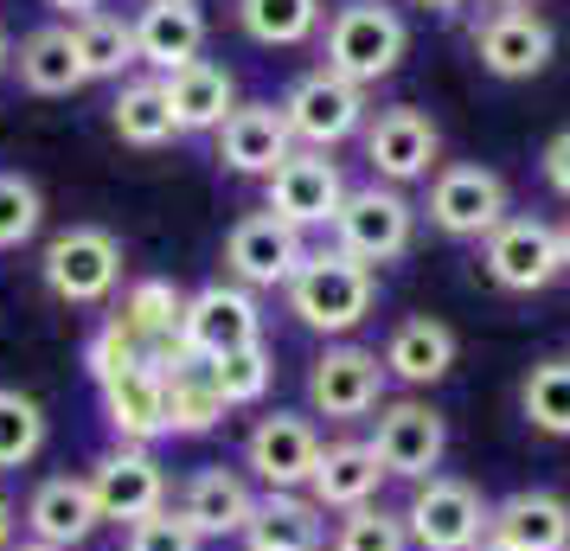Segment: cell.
<instances>
[{
	"label": "cell",
	"mask_w": 570,
	"mask_h": 551,
	"mask_svg": "<svg viewBox=\"0 0 570 551\" xmlns=\"http://www.w3.org/2000/svg\"><path fill=\"white\" fill-rule=\"evenodd\" d=\"M519 417L544 436H570V353L539 360L519 378Z\"/></svg>",
	"instance_id": "34"
},
{
	"label": "cell",
	"mask_w": 570,
	"mask_h": 551,
	"mask_svg": "<svg viewBox=\"0 0 570 551\" xmlns=\"http://www.w3.org/2000/svg\"><path fill=\"white\" fill-rule=\"evenodd\" d=\"M263 341V302L237 283H206L199 295H186V315H180V346L212 366V360H232L244 346Z\"/></svg>",
	"instance_id": "9"
},
{
	"label": "cell",
	"mask_w": 570,
	"mask_h": 551,
	"mask_svg": "<svg viewBox=\"0 0 570 551\" xmlns=\"http://www.w3.org/2000/svg\"><path fill=\"white\" fill-rule=\"evenodd\" d=\"M493 7H532V0H493Z\"/></svg>",
	"instance_id": "50"
},
{
	"label": "cell",
	"mask_w": 570,
	"mask_h": 551,
	"mask_svg": "<svg viewBox=\"0 0 570 551\" xmlns=\"http://www.w3.org/2000/svg\"><path fill=\"white\" fill-rule=\"evenodd\" d=\"M353 186L340 174L334 155H321V148H295V155L263 180V211H276L283 225L295 232H321V225H334L340 199H346Z\"/></svg>",
	"instance_id": "12"
},
{
	"label": "cell",
	"mask_w": 570,
	"mask_h": 551,
	"mask_svg": "<svg viewBox=\"0 0 570 551\" xmlns=\"http://www.w3.org/2000/svg\"><path fill=\"white\" fill-rule=\"evenodd\" d=\"M385 404V360L372 346L334 341L308 366V411L327 423H360Z\"/></svg>",
	"instance_id": "11"
},
{
	"label": "cell",
	"mask_w": 570,
	"mask_h": 551,
	"mask_svg": "<svg viewBox=\"0 0 570 551\" xmlns=\"http://www.w3.org/2000/svg\"><path fill=\"white\" fill-rule=\"evenodd\" d=\"M411 7H423V13H442V20H449V13H462L468 0H411Z\"/></svg>",
	"instance_id": "43"
},
{
	"label": "cell",
	"mask_w": 570,
	"mask_h": 551,
	"mask_svg": "<svg viewBox=\"0 0 570 551\" xmlns=\"http://www.w3.org/2000/svg\"><path fill=\"white\" fill-rule=\"evenodd\" d=\"M13 65V39H7V27H0V71Z\"/></svg>",
	"instance_id": "46"
},
{
	"label": "cell",
	"mask_w": 570,
	"mask_h": 551,
	"mask_svg": "<svg viewBox=\"0 0 570 551\" xmlns=\"http://www.w3.org/2000/svg\"><path fill=\"white\" fill-rule=\"evenodd\" d=\"M474 551H513V545H500V539H493V532H488V539H481V545H474Z\"/></svg>",
	"instance_id": "48"
},
{
	"label": "cell",
	"mask_w": 570,
	"mask_h": 551,
	"mask_svg": "<svg viewBox=\"0 0 570 551\" xmlns=\"http://www.w3.org/2000/svg\"><path fill=\"white\" fill-rule=\"evenodd\" d=\"M327 551H411V525H404V513L372 500V506L340 513L334 532H327Z\"/></svg>",
	"instance_id": "36"
},
{
	"label": "cell",
	"mask_w": 570,
	"mask_h": 551,
	"mask_svg": "<svg viewBox=\"0 0 570 551\" xmlns=\"http://www.w3.org/2000/svg\"><path fill=\"white\" fill-rule=\"evenodd\" d=\"M308 257V244L295 225H283L276 211H250V218H237L232 237H225V276H232L237 289H288V276L302 269Z\"/></svg>",
	"instance_id": "14"
},
{
	"label": "cell",
	"mask_w": 570,
	"mask_h": 551,
	"mask_svg": "<svg viewBox=\"0 0 570 551\" xmlns=\"http://www.w3.org/2000/svg\"><path fill=\"white\" fill-rule=\"evenodd\" d=\"M83 481H90V494H97V513L116 520V525H135V520H148V513L167 506V469L155 462V449H141V443L104 449Z\"/></svg>",
	"instance_id": "15"
},
{
	"label": "cell",
	"mask_w": 570,
	"mask_h": 551,
	"mask_svg": "<svg viewBox=\"0 0 570 551\" xmlns=\"http://www.w3.org/2000/svg\"><path fill=\"white\" fill-rule=\"evenodd\" d=\"M46 7H52V13H65V27H71V20H90V13H104L109 0H46Z\"/></svg>",
	"instance_id": "42"
},
{
	"label": "cell",
	"mask_w": 570,
	"mask_h": 551,
	"mask_svg": "<svg viewBox=\"0 0 570 551\" xmlns=\"http://www.w3.org/2000/svg\"><path fill=\"white\" fill-rule=\"evenodd\" d=\"M160 385H167V436H212L218 423H225V397L212 385L206 366H180V372H160Z\"/></svg>",
	"instance_id": "32"
},
{
	"label": "cell",
	"mask_w": 570,
	"mask_h": 551,
	"mask_svg": "<svg viewBox=\"0 0 570 551\" xmlns=\"http://www.w3.org/2000/svg\"><path fill=\"white\" fill-rule=\"evenodd\" d=\"M250 513H257V494L250 481L225 462H206V469L186 474L180 488V520L199 532V539H244L250 532Z\"/></svg>",
	"instance_id": "19"
},
{
	"label": "cell",
	"mask_w": 570,
	"mask_h": 551,
	"mask_svg": "<svg viewBox=\"0 0 570 551\" xmlns=\"http://www.w3.org/2000/svg\"><path fill=\"white\" fill-rule=\"evenodd\" d=\"M180 315H186V289L180 283H167V276H141V283H129L122 289V302H116V327H129L135 341L148 346H167L180 341Z\"/></svg>",
	"instance_id": "28"
},
{
	"label": "cell",
	"mask_w": 570,
	"mask_h": 551,
	"mask_svg": "<svg viewBox=\"0 0 570 551\" xmlns=\"http://www.w3.org/2000/svg\"><path fill=\"white\" fill-rule=\"evenodd\" d=\"M321 52H327V71H334V78L372 90L379 78H391V71L404 65L411 27H404V13L385 7V0H340L334 13H327Z\"/></svg>",
	"instance_id": "2"
},
{
	"label": "cell",
	"mask_w": 570,
	"mask_h": 551,
	"mask_svg": "<svg viewBox=\"0 0 570 551\" xmlns=\"http://www.w3.org/2000/svg\"><path fill=\"white\" fill-rule=\"evenodd\" d=\"M481 269L493 289L507 295H539L564 276V250H558V225H544L532 211H507L488 237H481Z\"/></svg>",
	"instance_id": "5"
},
{
	"label": "cell",
	"mask_w": 570,
	"mask_h": 551,
	"mask_svg": "<svg viewBox=\"0 0 570 551\" xmlns=\"http://www.w3.org/2000/svg\"><path fill=\"white\" fill-rule=\"evenodd\" d=\"M321 455V430L295 411H269L244 436V469L263 481V494H302Z\"/></svg>",
	"instance_id": "16"
},
{
	"label": "cell",
	"mask_w": 570,
	"mask_h": 551,
	"mask_svg": "<svg viewBox=\"0 0 570 551\" xmlns=\"http://www.w3.org/2000/svg\"><path fill=\"white\" fill-rule=\"evenodd\" d=\"M135 32V65H148L155 78H174L193 58H206V13L199 0H148L129 20Z\"/></svg>",
	"instance_id": "18"
},
{
	"label": "cell",
	"mask_w": 570,
	"mask_h": 551,
	"mask_svg": "<svg viewBox=\"0 0 570 551\" xmlns=\"http://www.w3.org/2000/svg\"><path fill=\"white\" fill-rule=\"evenodd\" d=\"M283 295H288V315L302 321V327L340 341V334H353V327L372 315V302H379V269L353 263L346 250H308L302 269L288 276Z\"/></svg>",
	"instance_id": "1"
},
{
	"label": "cell",
	"mask_w": 570,
	"mask_h": 551,
	"mask_svg": "<svg viewBox=\"0 0 570 551\" xmlns=\"http://www.w3.org/2000/svg\"><path fill=\"white\" fill-rule=\"evenodd\" d=\"M488 532L513 551H570V500L551 488H519L493 506Z\"/></svg>",
	"instance_id": "24"
},
{
	"label": "cell",
	"mask_w": 570,
	"mask_h": 551,
	"mask_svg": "<svg viewBox=\"0 0 570 551\" xmlns=\"http://www.w3.org/2000/svg\"><path fill=\"white\" fill-rule=\"evenodd\" d=\"M327 232H334V250H346V257L365 263V269H385V263H397L416 244V206L397 186L372 180V186H353V193L340 199Z\"/></svg>",
	"instance_id": "3"
},
{
	"label": "cell",
	"mask_w": 570,
	"mask_h": 551,
	"mask_svg": "<svg viewBox=\"0 0 570 551\" xmlns=\"http://www.w3.org/2000/svg\"><path fill=\"white\" fill-rule=\"evenodd\" d=\"M104 392V423L116 443H160L167 436V385H160L155 366H135L122 372V378H109V385H97Z\"/></svg>",
	"instance_id": "25"
},
{
	"label": "cell",
	"mask_w": 570,
	"mask_h": 551,
	"mask_svg": "<svg viewBox=\"0 0 570 551\" xmlns=\"http://www.w3.org/2000/svg\"><path fill=\"white\" fill-rule=\"evenodd\" d=\"M83 366H90V378H97V385H109V378H122V372L148 366V346L135 341L129 327L104 321V327L90 334V346H83Z\"/></svg>",
	"instance_id": "39"
},
{
	"label": "cell",
	"mask_w": 570,
	"mask_h": 551,
	"mask_svg": "<svg viewBox=\"0 0 570 551\" xmlns=\"http://www.w3.org/2000/svg\"><path fill=\"white\" fill-rule=\"evenodd\" d=\"M276 109H283V122H288V135H295V148H321V155H334L340 141H353V135L365 129V116H372L360 83L334 78L327 65L288 83V97H283Z\"/></svg>",
	"instance_id": "8"
},
{
	"label": "cell",
	"mask_w": 570,
	"mask_h": 551,
	"mask_svg": "<svg viewBox=\"0 0 570 551\" xmlns=\"http://www.w3.org/2000/svg\"><path fill=\"white\" fill-rule=\"evenodd\" d=\"M13 545V500L0 494V551Z\"/></svg>",
	"instance_id": "44"
},
{
	"label": "cell",
	"mask_w": 570,
	"mask_h": 551,
	"mask_svg": "<svg viewBox=\"0 0 570 551\" xmlns=\"http://www.w3.org/2000/svg\"><path fill=\"white\" fill-rule=\"evenodd\" d=\"M212 385H218V397L232 404V411H244V404H263L269 397V385H276V360H269V346H244V353H232V360H212Z\"/></svg>",
	"instance_id": "37"
},
{
	"label": "cell",
	"mask_w": 570,
	"mask_h": 551,
	"mask_svg": "<svg viewBox=\"0 0 570 551\" xmlns=\"http://www.w3.org/2000/svg\"><path fill=\"white\" fill-rule=\"evenodd\" d=\"M160 90H167V109H174L180 135H212L237 109V78L225 65H212V58H193L186 71L160 78Z\"/></svg>",
	"instance_id": "26"
},
{
	"label": "cell",
	"mask_w": 570,
	"mask_h": 551,
	"mask_svg": "<svg viewBox=\"0 0 570 551\" xmlns=\"http://www.w3.org/2000/svg\"><path fill=\"white\" fill-rule=\"evenodd\" d=\"M13 71L27 83L32 97H71L83 90V65H78V46H71V27H39L20 39V52H13Z\"/></svg>",
	"instance_id": "27"
},
{
	"label": "cell",
	"mask_w": 570,
	"mask_h": 551,
	"mask_svg": "<svg viewBox=\"0 0 570 551\" xmlns=\"http://www.w3.org/2000/svg\"><path fill=\"white\" fill-rule=\"evenodd\" d=\"M372 455L391 481H430L449 455V417L423 397H385L372 417Z\"/></svg>",
	"instance_id": "7"
},
{
	"label": "cell",
	"mask_w": 570,
	"mask_h": 551,
	"mask_svg": "<svg viewBox=\"0 0 570 551\" xmlns=\"http://www.w3.org/2000/svg\"><path fill=\"white\" fill-rule=\"evenodd\" d=\"M244 539H263V545L283 551H327V513L308 494H257V513H250Z\"/></svg>",
	"instance_id": "30"
},
{
	"label": "cell",
	"mask_w": 570,
	"mask_h": 551,
	"mask_svg": "<svg viewBox=\"0 0 570 551\" xmlns=\"http://www.w3.org/2000/svg\"><path fill=\"white\" fill-rule=\"evenodd\" d=\"M104 525L97 513V494H90V481L83 474H46L27 500V539L39 545H58V551H78L90 532Z\"/></svg>",
	"instance_id": "22"
},
{
	"label": "cell",
	"mask_w": 570,
	"mask_h": 551,
	"mask_svg": "<svg viewBox=\"0 0 570 551\" xmlns=\"http://www.w3.org/2000/svg\"><path fill=\"white\" fill-rule=\"evenodd\" d=\"M385 481H391V474L379 469L372 443L340 436V443H321V455H314V474H308V488H302V494H308L321 513H353V506H372Z\"/></svg>",
	"instance_id": "21"
},
{
	"label": "cell",
	"mask_w": 570,
	"mask_h": 551,
	"mask_svg": "<svg viewBox=\"0 0 570 551\" xmlns=\"http://www.w3.org/2000/svg\"><path fill=\"white\" fill-rule=\"evenodd\" d=\"M46 436H52L46 404H39L32 392H20V385H0V474L39 462Z\"/></svg>",
	"instance_id": "35"
},
{
	"label": "cell",
	"mask_w": 570,
	"mask_h": 551,
	"mask_svg": "<svg viewBox=\"0 0 570 551\" xmlns=\"http://www.w3.org/2000/svg\"><path fill=\"white\" fill-rule=\"evenodd\" d=\"M212 135H218V160H225L232 174H250V180H269V174L295 155V135H288L276 104H237Z\"/></svg>",
	"instance_id": "20"
},
{
	"label": "cell",
	"mask_w": 570,
	"mask_h": 551,
	"mask_svg": "<svg viewBox=\"0 0 570 551\" xmlns=\"http://www.w3.org/2000/svg\"><path fill=\"white\" fill-rule=\"evenodd\" d=\"M71 46H78V65L90 83H122L135 71V32L122 13H90V20H71Z\"/></svg>",
	"instance_id": "31"
},
{
	"label": "cell",
	"mask_w": 570,
	"mask_h": 551,
	"mask_svg": "<svg viewBox=\"0 0 570 551\" xmlns=\"http://www.w3.org/2000/svg\"><path fill=\"white\" fill-rule=\"evenodd\" d=\"M558 250H564V269H570V211H564V225H558Z\"/></svg>",
	"instance_id": "45"
},
{
	"label": "cell",
	"mask_w": 570,
	"mask_h": 551,
	"mask_svg": "<svg viewBox=\"0 0 570 551\" xmlns=\"http://www.w3.org/2000/svg\"><path fill=\"white\" fill-rule=\"evenodd\" d=\"M46 225V193L32 174H13V167H0V250H20L32 244Z\"/></svg>",
	"instance_id": "38"
},
{
	"label": "cell",
	"mask_w": 570,
	"mask_h": 551,
	"mask_svg": "<svg viewBox=\"0 0 570 551\" xmlns=\"http://www.w3.org/2000/svg\"><path fill=\"white\" fill-rule=\"evenodd\" d=\"M360 141H365V160H372V180L397 186V193L411 180H430L442 155V129L416 104H391L379 116H365Z\"/></svg>",
	"instance_id": "10"
},
{
	"label": "cell",
	"mask_w": 570,
	"mask_h": 551,
	"mask_svg": "<svg viewBox=\"0 0 570 551\" xmlns=\"http://www.w3.org/2000/svg\"><path fill=\"white\" fill-rule=\"evenodd\" d=\"M327 20L321 0H237V27L257 46H308Z\"/></svg>",
	"instance_id": "33"
},
{
	"label": "cell",
	"mask_w": 570,
	"mask_h": 551,
	"mask_svg": "<svg viewBox=\"0 0 570 551\" xmlns=\"http://www.w3.org/2000/svg\"><path fill=\"white\" fill-rule=\"evenodd\" d=\"M109 129L122 135L129 148H167V141L180 135L155 71H148V78H122L116 83V97H109Z\"/></svg>",
	"instance_id": "29"
},
{
	"label": "cell",
	"mask_w": 570,
	"mask_h": 551,
	"mask_svg": "<svg viewBox=\"0 0 570 551\" xmlns=\"http://www.w3.org/2000/svg\"><path fill=\"white\" fill-rule=\"evenodd\" d=\"M7 551H58V545H39V539H13Z\"/></svg>",
	"instance_id": "47"
},
{
	"label": "cell",
	"mask_w": 570,
	"mask_h": 551,
	"mask_svg": "<svg viewBox=\"0 0 570 551\" xmlns=\"http://www.w3.org/2000/svg\"><path fill=\"white\" fill-rule=\"evenodd\" d=\"M493 506L481 500L474 481L462 474H430L416 481L411 506H404V525H411V551H474L488 539Z\"/></svg>",
	"instance_id": "6"
},
{
	"label": "cell",
	"mask_w": 570,
	"mask_h": 551,
	"mask_svg": "<svg viewBox=\"0 0 570 551\" xmlns=\"http://www.w3.org/2000/svg\"><path fill=\"white\" fill-rule=\"evenodd\" d=\"M544 186L558 193V199H570V129H558L551 141H544Z\"/></svg>",
	"instance_id": "41"
},
{
	"label": "cell",
	"mask_w": 570,
	"mask_h": 551,
	"mask_svg": "<svg viewBox=\"0 0 570 551\" xmlns=\"http://www.w3.org/2000/svg\"><path fill=\"white\" fill-rule=\"evenodd\" d=\"M430 225H436L442 237H481L513 211V193H507V180L493 174V167H481V160H455V167H436V180H430Z\"/></svg>",
	"instance_id": "13"
},
{
	"label": "cell",
	"mask_w": 570,
	"mask_h": 551,
	"mask_svg": "<svg viewBox=\"0 0 570 551\" xmlns=\"http://www.w3.org/2000/svg\"><path fill=\"white\" fill-rule=\"evenodd\" d=\"M122 551H206V539L180 520V506H160V513L129 525V545Z\"/></svg>",
	"instance_id": "40"
},
{
	"label": "cell",
	"mask_w": 570,
	"mask_h": 551,
	"mask_svg": "<svg viewBox=\"0 0 570 551\" xmlns=\"http://www.w3.org/2000/svg\"><path fill=\"white\" fill-rule=\"evenodd\" d=\"M455 353H462V341H455V327L436 315H411L391 327L385 341V378H397V385H442L449 372H455Z\"/></svg>",
	"instance_id": "23"
},
{
	"label": "cell",
	"mask_w": 570,
	"mask_h": 551,
	"mask_svg": "<svg viewBox=\"0 0 570 551\" xmlns=\"http://www.w3.org/2000/svg\"><path fill=\"white\" fill-rule=\"evenodd\" d=\"M39 276L65 308H104L122 289V237L104 232V225H71L46 244Z\"/></svg>",
	"instance_id": "4"
},
{
	"label": "cell",
	"mask_w": 570,
	"mask_h": 551,
	"mask_svg": "<svg viewBox=\"0 0 570 551\" xmlns=\"http://www.w3.org/2000/svg\"><path fill=\"white\" fill-rule=\"evenodd\" d=\"M244 551H283V545H263V539H244Z\"/></svg>",
	"instance_id": "49"
},
{
	"label": "cell",
	"mask_w": 570,
	"mask_h": 551,
	"mask_svg": "<svg viewBox=\"0 0 570 551\" xmlns=\"http://www.w3.org/2000/svg\"><path fill=\"white\" fill-rule=\"evenodd\" d=\"M551 52H558V32L544 27L532 7H493L488 20L474 27V58H481V71H493V78H539L544 65H551Z\"/></svg>",
	"instance_id": "17"
}]
</instances>
